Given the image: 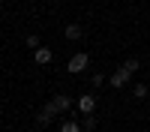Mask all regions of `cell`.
<instances>
[{
    "instance_id": "8fae6325",
    "label": "cell",
    "mask_w": 150,
    "mask_h": 132,
    "mask_svg": "<svg viewBox=\"0 0 150 132\" xmlns=\"http://www.w3.org/2000/svg\"><path fill=\"white\" fill-rule=\"evenodd\" d=\"M60 132H84V129H81L78 123H75V120H66V123L60 126Z\"/></svg>"
},
{
    "instance_id": "7c38bea8",
    "label": "cell",
    "mask_w": 150,
    "mask_h": 132,
    "mask_svg": "<svg viewBox=\"0 0 150 132\" xmlns=\"http://www.w3.org/2000/svg\"><path fill=\"white\" fill-rule=\"evenodd\" d=\"M24 42H27V45L33 48V51H36V48H42V45H39V36H36V33H30V36H27Z\"/></svg>"
},
{
    "instance_id": "6da1fadb",
    "label": "cell",
    "mask_w": 150,
    "mask_h": 132,
    "mask_svg": "<svg viewBox=\"0 0 150 132\" xmlns=\"http://www.w3.org/2000/svg\"><path fill=\"white\" fill-rule=\"evenodd\" d=\"M87 66H90V57H87L84 51H78V54H72V57H69V63H66V69L72 72V75H78V72H84Z\"/></svg>"
},
{
    "instance_id": "9c48e42d",
    "label": "cell",
    "mask_w": 150,
    "mask_h": 132,
    "mask_svg": "<svg viewBox=\"0 0 150 132\" xmlns=\"http://www.w3.org/2000/svg\"><path fill=\"white\" fill-rule=\"evenodd\" d=\"M132 93H135V99H144V96L150 93V87H147V84H135V87H132Z\"/></svg>"
},
{
    "instance_id": "30bf717a",
    "label": "cell",
    "mask_w": 150,
    "mask_h": 132,
    "mask_svg": "<svg viewBox=\"0 0 150 132\" xmlns=\"http://www.w3.org/2000/svg\"><path fill=\"white\" fill-rule=\"evenodd\" d=\"M81 129H84V132L96 129V117H93V114H84V123H81Z\"/></svg>"
},
{
    "instance_id": "ba28073f",
    "label": "cell",
    "mask_w": 150,
    "mask_h": 132,
    "mask_svg": "<svg viewBox=\"0 0 150 132\" xmlns=\"http://www.w3.org/2000/svg\"><path fill=\"white\" fill-rule=\"evenodd\" d=\"M138 66H141L138 60H135V57H129V60H123V66H120V69H126L129 75H135V72H138Z\"/></svg>"
},
{
    "instance_id": "8992f818",
    "label": "cell",
    "mask_w": 150,
    "mask_h": 132,
    "mask_svg": "<svg viewBox=\"0 0 150 132\" xmlns=\"http://www.w3.org/2000/svg\"><path fill=\"white\" fill-rule=\"evenodd\" d=\"M69 105H72V99H69L66 93H57L54 99H51V108H54V111H66Z\"/></svg>"
},
{
    "instance_id": "7a4b0ae2",
    "label": "cell",
    "mask_w": 150,
    "mask_h": 132,
    "mask_svg": "<svg viewBox=\"0 0 150 132\" xmlns=\"http://www.w3.org/2000/svg\"><path fill=\"white\" fill-rule=\"evenodd\" d=\"M75 105H78L81 114H93V111H96V96H93V93H81Z\"/></svg>"
},
{
    "instance_id": "277c9868",
    "label": "cell",
    "mask_w": 150,
    "mask_h": 132,
    "mask_svg": "<svg viewBox=\"0 0 150 132\" xmlns=\"http://www.w3.org/2000/svg\"><path fill=\"white\" fill-rule=\"evenodd\" d=\"M54 108H51V102H48L45 108H42V111H36V123H39V126H48V123H51V120H54Z\"/></svg>"
},
{
    "instance_id": "5b68a950",
    "label": "cell",
    "mask_w": 150,
    "mask_h": 132,
    "mask_svg": "<svg viewBox=\"0 0 150 132\" xmlns=\"http://www.w3.org/2000/svg\"><path fill=\"white\" fill-rule=\"evenodd\" d=\"M63 33H66V39H72V42H78L81 36H84V27H81L78 21H72V24H66V30H63Z\"/></svg>"
},
{
    "instance_id": "5bb4252c",
    "label": "cell",
    "mask_w": 150,
    "mask_h": 132,
    "mask_svg": "<svg viewBox=\"0 0 150 132\" xmlns=\"http://www.w3.org/2000/svg\"><path fill=\"white\" fill-rule=\"evenodd\" d=\"M54 3H60V0H54Z\"/></svg>"
},
{
    "instance_id": "4fadbf2b",
    "label": "cell",
    "mask_w": 150,
    "mask_h": 132,
    "mask_svg": "<svg viewBox=\"0 0 150 132\" xmlns=\"http://www.w3.org/2000/svg\"><path fill=\"white\" fill-rule=\"evenodd\" d=\"M90 84H93V87H102V84H105V75H102V72H96V75L90 78Z\"/></svg>"
},
{
    "instance_id": "52a82bcc",
    "label": "cell",
    "mask_w": 150,
    "mask_h": 132,
    "mask_svg": "<svg viewBox=\"0 0 150 132\" xmlns=\"http://www.w3.org/2000/svg\"><path fill=\"white\" fill-rule=\"evenodd\" d=\"M51 48H36V54H33V60H36V63H39V66H48V63H51Z\"/></svg>"
},
{
    "instance_id": "3957f363",
    "label": "cell",
    "mask_w": 150,
    "mask_h": 132,
    "mask_svg": "<svg viewBox=\"0 0 150 132\" xmlns=\"http://www.w3.org/2000/svg\"><path fill=\"white\" fill-rule=\"evenodd\" d=\"M129 81H132V75H129V72H126V69H117V72H114V75H111V78H108V84H111V87H117V90H120V87H126V84H129Z\"/></svg>"
}]
</instances>
